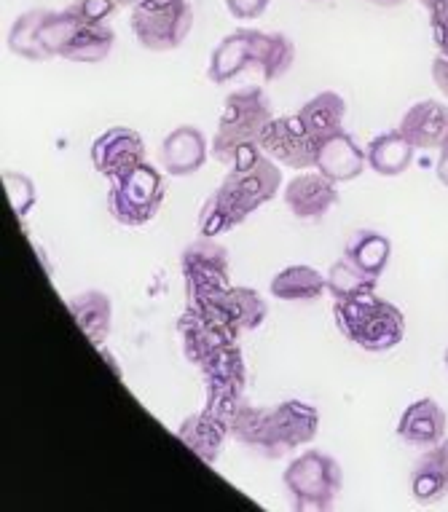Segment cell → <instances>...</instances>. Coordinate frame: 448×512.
<instances>
[{
    "instance_id": "obj_11",
    "label": "cell",
    "mask_w": 448,
    "mask_h": 512,
    "mask_svg": "<svg viewBox=\"0 0 448 512\" xmlns=\"http://www.w3.org/2000/svg\"><path fill=\"white\" fill-rule=\"evenodd\" d=\"M263 156L277 161L279 167L309 172L317 164V140L301 124L298 113L293 116H274L258 137Z\"/></svg>"
},
{
    "instance_id": "obj_19",
    "label": "cell",
    "mask_w": 448,
    "mask_h": 512,
    "mask_svg": "<svg viewBox=\"0 0 448 512\" xmlns=\"http://www.w3.org/2000/svg\"><path fill=\"white\" fill-rule=\"evenodd\" d=\"M411 494L416 502L430 504L448 496V437L427 448L411 467Z\"/></svg>"
},
{
    "instance_id": "obj_15",
    "label": "cell",
    "mask_w": 448,
    "mask_h": 512,
    "mask_svg": "<svg viewBox=\"0 0 448 512\" xmlns=\"http://www.w3.org/2000/svg\"><path fill=\"white\" fill-rule=\"evenodd\" d=\"M398 129L416 151H440L448 143V105L438 100L414 102Z\"/></svg>"
},
{
    "instance_id": "obj_2",
    "label": "cell",
    "mask_w": 448,
    "mask_h": 512,
    "mask_svg": "<svg viewBox=\"0 0 448 512\" xmlns=\"http://www.w3.org/2000/svg\"><path fill=\"white\" fill-rule=\"evenodd\" d=\"M296 43L285 33H263L255 27H237L223 35L207 62V78L215 86L231 84L247 70H258L263 81H277L293 68Z\"/></svg>"
},
{
    "instance_id": "obj_41",
    "label": "cell",
    "mask_w": 448,
    "mask_h": 512,
    "mask_svg": "<svg viewBox=\"0 0 448 512\" xmlns=\"http://www.w3.org/2000/svg\"><path fill=\"white\" fill-rule=\"evenodd\" d=\"M446 145H448V143H446Z\"/></svg>"
},
{
    "instance_id": "obj_26",
    "label": "cell",
    "mask_w": 448,
    "mask_h": 512,
    "mask_svg": "<svg viewBox=\"0 0 448 512\" xmlns=\"http://www.w3.org/2000/svg\"><path fill=\"white\" fill-rule=\"evenodd\" d=\"M49 9H30L25 14H19L14 19V25L9 30V51L30 62H49V51L43 49L41 41V25L46 19Z\"/></svg>"
},
{
    "instance_id": "obj_17",
    "label": "cell",
    "mask_w": 448,
    "mask_h": 512,
    "mask_svg": "<svg viewBox=\"0 0 448 512\" xmlns=\"http://www.w3.org/2000/svg\"><path fill=\"white\" fill-rule=\"evenodd\" d=\"M446 411L440 408L438 400L432 397H422L403 411L398 421V437L400 443L416 451H427L432 445H438L440 440H446Z\"/></svg>"
},
{
    "instance_id": "obj_14",
    "label": "cell",
    "mask_w": 448,
    "mask_h": 512,
    "mask_svg": "<svg viewBox=\"0 0 448 512\" xmlns=\"http://www.w3.org/2000/svg\"><path fill=\"white\" fill-rule=\"evenodd\" d=\"M210 159V143L199 126L180 124L161 140L159 167L172 177H191Z\"/></svg>"
},
{
    "instance_id": "obj_8",
    "label": "cell",
    "mask_w": 448,
    "mask_h": 512,
    "mask_svg": "<svg viewBox=\"0 0 448 512\" xmlns=\"http://www.w3.org/2000/svg\"><path fill=\"white\" fill-rule=\"evenodd\" d=\"M129 27L143 49L172 51L194 27V6L191 0H140L129 14Z\"/></svg>"
},
{
    "instance_id": "obj_40",
    "label": "cell",
    "mask_w": 448,
    "mask_h": 512,
    "mask_svg": "<svg viewBox=\"0 0 448 512\" xmlns=\"http://www.w3.org/2000/svg\"><path fill=\"white\" fill-rule=\"evenodd\" d=\"M312 3H320V0H312Z\"/></svg>"
},
{
    "instance_id": "obj_4",
    "label": "cell",
    "mask_w": 448,
    "mask_h": 512,
    "mask_svg": "<svg viewBox=\"0 0 448 512\" xmlns=\"http://www.w3.org/2000/svg\"><path fill=\"white\" fill-rule=\"evenodd\" d=\"M271 118H274V108L263 86L234 89L220 110L218 129L210 143V156L223 167H229L231 156L242 145L258 143V137L269 126Z\"/></svg>"
},
{
    "instance_id": "obj_36",
    "label": "cell",
    "mask_w": 448,
    "mask_h": 512,
    "mask_svg": "<svg viewBox=\"0 0 448 512\" xmlns=\"http://www.w3.org/2000/svg\"><path fill=\"white\" fill-rule=\"evenodd\" d=\"M373 6H400V3H406V0H368Z\"/></svg>"
},
{
    "instance_id": "obj_5",
    "label": "cell",
    "mask_w": 448,
    "mask_h": 512,
    "mask_svg": "<svg viewBox=\"0 0 448 512\" xmlns=\"http://www.w3.org/2000/svg\"><path fill=\"white\" fill-rule=\"evenodd\" d=\"M41 41L51 59L94 65L113 51L116 33L110 25H89L70 9H60L49 11L43 19Z\"/></svg>"
},
{
    "instance_id": "obj_21",
    "label": "cell",
    "mask_w": 448,
    "mask_h": 512,
    "mask_svg": "<svg viewBox=\"0 0 448 512\" xmlns=\"http://www.w3.org/2000/svg\"><path fill=\"white\" fill-rule=\"evenodd\" d=\"M68 309L76 319L78 330L94 346L102 349L110 336V328H113V301H110V295L102 293V290H84V293L70 298Z\"/></svg>"
},
{
    "instance_id": "obj_10",
    "label": "cell",
    "mask_w": 448,
    "mask_h": 512,
    "mask_svg": "<svg viewBox=\"0 0 448 512\" xmlns=\"http://www.w3.org/2000/svg\"><path fill=\"white\" fill-rule=\"evenodd\" d=\"M180 271L186 279V301H215L231 290L229 250L218 239L199 236L180 255Z\"/></svg>"
},
{
    "instance_id": "obj_25",
    "label": "cell",
    "mask_w": 448,
    "mask_h": 512,
    "mask_svg": "<svg viewBox=\"0 0 448 512\" xmlns=\"http://www.w3.org/2000/svg\"><path fill=\"white\" fill-rule=\"evenodd\" d=\"M344 258H347L352 266L368 274V277L379 279L389 266V258H392V242L389 236H384L381 231H373V228H360L355 234L349 236L347 244H344Z\"/></svg>"
},
{
    "instance_id": "obj_13",
    "label": "cell",
    "mask_w": 448,
    "mask_h": 512,
    "mask_svg": "<svg viewBox=\"0 0 448 512\" xmlns=\"http://www.w3.org/2000/svg\"><path fill=\"white\" fill-rule=\"evenodd\" d=\"M282 199L293 218L314 223L339 204V185L320 175L317 169H309V172H298L293 180L285 183Z\"/></svg>"
},
{
    "instance_id": "obj_6",
    "label": "cell",
    "mask_w": 448,
    "mask_h": 512,
    "mask_svg": "<svg viewBox=\"0 0 448 512\" xmlns=\"http://www.w3.org/2000/svg\"><path fill=\"white\" fill-rule=\"evenodd\" d=\"M282 486L296 510H330L344 488V470L330 454L309 448L285 467Z\"/></svg>"
},
{
    "instance_id": "obj_3",
    "label": "cell",
    "mask_w": 448,
    "mask_h": 512,
    "mask_svg": "<svg viewBox=\"0 0 448 512\" xmlns=\"http://www.w3.org/2000/svg\"><path fill=\"white\" fill-rule=\"evenodd\" d=\"M333 319L349 344L360 346L363 352L371 354L392 352L406 336L403 311L376 293L333 301Z\"/></svg>"
},
{
    "instance_id": "obj_33",
    "label": "cell",
    "mask_w": 448,
    "mask_h": 512,
    "mask_svg": "<svg viewBox=\"0 0 448 512\" xmlns=\"http://www.w3.org/2000/svg\"><path fill=\"white\" fill-rule=\"evenodd\" d=\"M226 9L234 19L239 22H253V19H261L266 11H269L271 0H223Z\"/></svg>"
},
{
    "instance_id": "obj_34",
    "label": "cell",
    "mask_w": 448,
    "mask_h": 512,
    "mask_svg": "<svg viewBox=\"0 0 448 512\" xmlns=\"http://www.w3.org/2000/svg\"><path fill=\"white\" fill-rule=\"evenodd\" d=\"M432 81L440 89V94L448 100V57L446 54H435L432 59Z\"/></svg>"
},
{
    "instance_id": "obj_31",
    "label": "cell",
    "mask_w": 448,
    "mask_h": 512,
    "mask_svg": "<svg viewBox=\"0 0 448 512\" xmlns=\"http://www.w3.org/2000/svg\"><path fill=\"white\" fill-rule=\"evenodd\" d=\"M68 9L89 25H108L110 19L116 17L119 6L113 0H73Z\"/></svg>"
},
{
    "instance_id": "obj_7",
    "label": "cell",
    "mask_w": 448,
    "mask_h": 512,
    "mask_svg": "<svg viewBox=\"0 0 448 512\" xmlns=\"http://www.w3.org/2000/svg\"><path fill=\"white\" fill-rule=\"evenodd\" d=\"M167 199L164 175L153 164H140L121 180H113L108 191V212L119 226L140 228L148 226L161 212Z\"/></svg>"
},
{
    "instance_id": "obj_18",
    "label": "cell",
    "mask_w": 448,
    "mask_h": 512,
    "mask_svg": "<svg viewBox=\"0 0 448 512\" xmlns=\"http://www.w3.org/2000/svg\"><path fill=\"white\" fill-rule=\"evenodd\" d=\"M178 437L186 443L191 454L199 456L204 464L212 467L223 456L226 440L231 437V427L223 419H218L215 413L202 408V411L191 413V416L183 419V424L178 427Z\"/></svg>"
},
{
    "instance_id": "obj_23",
    "label": "cell",
    "mask_w": 448,
    "mask_h": 512,
    "mask_svg": "<svg viewBox=\"0 0 448 512\" xmlns=\"http://www.w3.org/2000/svg\"><path fill=\"white\" fill-rule=\"evenodd\" d=\"M269 293L277 301H320L322 295L328 293V279H325V274L314 269V266L296 263V266H285V269L277 271L271 277Z\"/></svg>"
},
{
    "instance_id": "obj_32",
    "label": "cell",
    "mask_w": 448,
    "mask_h": 512,
    "mask_svg": "<svg viewBox=\"0 0 448 512\" xmlns=\"http://www.w3.org/2000/svg\"><path fill=\"white\" fill-rule=\"evenodd\" d=\"M427 17H430V35L438 54L448 57V0H435L427 6Z\"/></svg>"
},
{
    "instance_id": "obj_39",
    "label": "cell",
    "mask_w": 448,
    "mask_h": 512,
    "mask_svg": "<svg viewBox=\"0 0 448 512\" xmlns=\"http://www.w3.org/2000/svg\"><path fill=\"white\" fill-rule=\"evenodd\" d=\"M443 362H446V368H448V349H446V354H443Z\"/></svg>"
},
{
    "instance_id": "obj_38",
    "label": "cell",
    "mask_w": 448,
    "mask_h": 512,
    "mask_svg": "<svg viewBox=\"0 0 448 512\" xmlns=\"http://www.w3.org/2000/svg\"><path fill=\"white\" fill-rule=\"evenodd\" d=\"M419 3H422L424 9H427V6H432V3H435V0H419Z\"/></svg>"
},
{
    "instance_id": "obj_9",
    "label": "cell",
    "mask_w": 448,
    "mask_h": 512,
    "mask_svg": "<svg viewBox=\"0 0 448 512\" xmlns=\"http://www.w3.org/2000/svg\"><path fill=\"white\" fill-rule=\"evenodd\" d=\"M285 188L282 180V167L269 156H261L253 167L247 169H229L226 177L220 180L215 194L229 204L231 212L245 223L255 210H261L263 204L277 199Z\"/></svg>"
},
{
    "instance_id": "obj_37",
    "label": "cell",
    "mask_w": 448,
    "mask_h": 512,
    "mask_svg": "<svg viewBox=\"0 0 448 512\" xmlns=\"http://www.w3.org/2000/svg\"><path fill=\"white\" fill-rule=\"evenodd\" d=\"M113 3H116L119 9H124V6H127V9H135L140 0H113Z\"/></svg>"
},
{
    "instance_id": "obj_20",
    "label": "cell",
    "mask_w": 448,
    "mask_h": 512,
    "mask_svg": "<svg viewBox=\"0 0 448 512\" xmlns=\"http://www.w3.org/2000/svg\"><path fill=\"white\" fill-rule=\"evenodd\" d=\"M207 395H245V357L239 344H229L199 365Z\"/></svg>"
},
{
    "instance_id": "obj_24",
    "label": "cell",
    "mask_w": 448,
    "mask_h": 512,
    "mask_svg": "<svg viewBox=\"0 0 448 512\" xmlns=\"http://www.w3.org/2000/svg\"><path fill=\"white\" fill-rule=\"evenodd\" d=\"M414 151L416 148L400 135V129H392V132H381L365 145V159H368V167L376 175L398 177L411 167Z\"/></svg>"
},
{
    "instance_id": "obj_12",
    "label": "cell",
    "mask_w": 448,
    "mask_h": 512,
    "mask_svg": "<svg viewBox=\"0 0 448 512\" xmlns=\"http://www.w3.org/2000/svg\"><path fill=\"white\" fill-rule=\"evenodd\" d=\"M92 164L105 180H121L145 164V140L137 129L110 126L92 143Z\"/></svg>"
},
{
    "instance_id": "obj_28",
    "label": "cell",
    "mask_w": 448,
    "mask_h": 512,
    "mask_svg": "<svg viewBox=\"0 0 448 512\" xmlns=\"http://www.w3.org/2000/svg\"><path fill=\"white\" fill-rule=\"evenodd\" d=\"M325 279H328V293L333 301H341V298H355V295H363V293H376V285H379V279L363 274V271L357 269V266H352L344 255L330 266Z\"/></svg>"
},
{
    "instance_id": "obj_27",
    "label": "cell",
    "mask_w": 448,
    "mask_h": 512,
    "mask_svg": "<svg viewBox=\"0 0 448 512\" xmlns=\"http://www.w3.org/2000/svg\"><path fill=\"white\" fill-rule=\"evenodd\" d=\"M223 309L231 317V322L237 325L242 333H250V330H258L269 317V303L263 301V295L253 287H234L223 298Z\"/></svg>"
},
{
    "instance_id": "obj_30",
    "label": "cell",
    "mask_w": 448,
    "mask_h": 512,
    "mask_svg": "<svg viewBox=\"0 0 448 512\" xmlns=\"http://www.w3.org/2000/svg\"><path fill=\"white\" fill-rule=\"evenodd\" d=\"M3 185H6V194H9V202L14 207L19 218L30 215L35 207V185L33 180L22 172H14V169H6L3 172Z\"/></svg>"
},
{
    "instance_id": "obj_16",
    "label": "cell",
    "mask_w": 448,
    "mask_h": 512,
    "mask_svg": "<svg viewBox=\"0 0 448 512\" xmlns=\"http://www.w3.org/2000/svg\"><path fill=\"white\" fill-rule=\"evenodd\" d=\"M314 169L336 185L357 180L368 169L365 148H360L355 137L344 129L339 135L325 137V140L317 143V164H314Z\"/></svg>"
},
{
    "instance_id": "obj_35",
    "label": "cell",
    "mask_w": 448,
    "mask_h": 512,
    "mask_svg": "<svg viewBox=\"0 0 448 512\" xmlns=\"http://www.w3.org/2000/svg\"><path fill=\"white\" fill-rule=\"evenodd\" d=\"M435 177H438L440 183L448 188V145H443L438 153V164H435Z\"/></svg>"
},
{
    "instance_id": "obj_29",
    "label": "cell",
    "mask_w": 448,
    "mask_h": 512,
    "mask_svg": "<svg viewBox=\"0 0 448 512\" xmlns=\"http://www.w3.org/2000/svg\"><path fill=\"white\" fill-rule=\"evenodd\" d=\"M237 226H242V220L231 212V207L223 199H220L215 191L207 196V202L202 204L199 210V218H196V228H199V236H207V239H218V236L229 234Z\"/></svg>"
},
{
    "instance_id": "obj_22",
    "label": "cell",
    "mask_w": 448,
    "mask_h": 512,
    "mask_svg": "<svg viewBox=\"0 0 448 512\" xmlns=\"http://www.w3.org/2000/svg\"><path fill=\"white\" fill-rule=\"evenodd\" d=\"M298 118L306 126V132L320 143L325 137L344 132V124H347V100L339 92H333V89L314 94L312 100H306L301 105Z\"/></svg>"
},
{
    "instance_id": "obj_1",
    "label": "cell",
    "mask_w": 448,
    "mask_h": 512,
    "mask_svg": "<svg viewBox=\"0 0 448 512\" xmlns=\"http://www.w3.org/2000/svg\"><path fill=\"white\" fill-rule=\"evenodd\" d=\"M320 413L304 400H282L271 408H255L245 400L231 419V437L263 459H282L317 437Z\"/></svg>"
}]
</instances>
